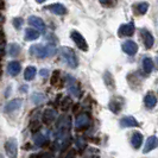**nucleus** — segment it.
Returning a JSON list of instances; mask_svg holds the SVG:
<instances>
[{
	"mask_svg": "<svg viewBox=\"0 0 158 158\" xmlns=\"http://www.w3.org/2000/svg\"><path fill=\"white\" fill-rule=\"evenodd\" d=\"M30 54L35 57L38 58H45V57H51L56 54V48L52 44H48V45H32L30 48Z\"/></svg>",
	"mask_w": 158,
	"mask_h": 158,
	"instance_id": "1",
	"label": "nucleus"
},
{
	"mask_svg": "<svg viewBox=\"0 0 158 158\" xmlns=\"http://www.w3.org/2000/svg\"><path fill=\"white\" fill-rule=\"evenodd\" d=\"M61 56L63 57V60L70 68H76L77 67L79 61H77V57H76L73 49L68 47H62L61 48Z\"/></svg>",
	"mask_w": 158,
	"mask_h": 158,
	"instance_id": "2",
	"label": "nucleus"
},
{
	"mask_svg": "<svg viewBox=\"0 0 158 158\" xmlns=\"http://www.w3.org/2000/svg\"><path fill=\"white\" fill-rule=\"evenodd\" d=\"M70 37H71V40L75 42V44L77 45V48H79V49H81L82 51H87V50H88L87 42H86L85 37H83V36H82V35H81L80 32H77V31H71Z\"/></svg>",
	"mask_w": 158,
	"mask_h": 158,
	"instance_id": "3",
	"label": "nucleus"
},
{
	"mask_svg": "<svg viewBox=\"0 0 158 158\" xmlns=\"http://www.w3.org/2000/svg\"><path fill=\"white\" fill-rule=\"evenodd\" d=\"M5 151H6V155L10 158H17L18 144H17V140L15 138H11L5 143Z\"/></svg>",
	"mask_w": 158,
	"mask_h": 158,
	"instance_id": "4",
	"label": "nucleus"
},
{
	"mask_svg": "<svg viewBox=\"0 0 158 158\" xmlns=\"http://www.w3.org/2000/svg\"><path fill=\"white\" fill-rule=\"evenodd\" d=\"M89 124H90V118H89V115L86 114V113L80 114L79 117L76 118V120H75V127H76V130H79V131L86 130V128L89 126Z\"/></svg>",
	"mask_w": 158,
	"mask_h": 158,
	"instance_id": "5",
	"label": "nucleus"
},
{
	"mask_svg": "<svg viewBox=\"0 0 158 158\" xmlns=\"http://www.w3.org/2000/svg\"><path fill=\"white\" fill-rule=\"evenodd\" d=\"M135 24L133 22H130L127 24H123L118 30V35L119 37H126V36H132L135 33Z\"/></svg>",
	"mask_w": 158,
	"mask_h": 158,
	"instance_id": "6",
	"label": "nucleus"
},
{
	"mask_svg": "<svg viewBox=\"0 0 158 158\" xmlns=\"http://www.w3.org/2000/svg\"><path fill=\"white\" fill-rule=\"evenodd\" d=\"M29 24H30L31 26H33L37 31H40V32L45 31V23L43 22V19L40 18V17L31 16L29 18Z\"/></svg>",
	"mask_w": 158,
	"mask_h": 158,
	"instance_id": "7",
	"label": "nucleus"
},
{
	"mask_svg": "<svg viewBox=\"0 0 158 158\" xmlns=\"http://www.w3.org/2000/svg\"><path fill=\"white\" fill-rule=\"evenodd\" d=\"M123 50H124V52L127 54L128 56H133L137 54V51H138V45L135 44L133 40H127L125 43H123Z\"/></svg>",
	"mask_w": 158,
	"mask_h": 158,
	"instance_id": "8",
	"label": "nucleus"
},
{
	"mask_svg": "<svg viewBox=\"0 0 158 158\" xmlns=\"http://www.w3.org/2000/svg\"><path fill=\"white\" fill-rule=\"evenodd\" d=\"M142 37H143V42H144V45L146 49H151L152 45H153V43H155V38H153V36L151 35V32L149 30H146V29H142Z\"/></svg>",
	"mask_w": 158,
	"mask_h": 158,
	"instance_id": "9",
	"label": "nucleus"
},
{
	"mask_svg": "<svg viewBox=\"0 0 158 158\" xmlns=\"http://www.w3.org/2000/svg\"><path fill=\"white\" fill-rule=\"evenodd\" d=\"M22 105H23L22 99H15V100H12V101H10V102H7L5 105L4 111L6 112V113L15 112V111H17V110H19V108L22 107Z\"/></svg>",
	"mask_w": 158,
	"mask_h": 158,
	"instance_id": "10",
	"label": "nucleus"
},
{
	"mask_svg": "<svg viewBox=\"0 0 158 158\" xmlns=\"http://www.w3.org/2000/svg\"><path fill=\"white\" fill-rule=\"evenodd\" d=\"M157 146H158V138L156 135H151V137H149L146 139V143H145V146H144L143 152L144 153H148V152L152 151L153 149H156Z\"/></svg>",
	"mask_w": 158,
	"mask_h": 158,
	"instance_id": "11",
	"label": "nucleus"
},
{
	"mask_svg": "<svg viewBox=\"0 0 158 158\" xmlns=\"http://www.w3.org/2000/svg\"><path fill=\"white\" fill-rule=\"evenodd\" d=\"M47 8L50 12H52L54 15H57V16H63L67 13V8L64 7L62 4H52V5H49Z\"/></svg>",
	"mask_w": 158,
	"mask_h": 158,
	"instance_id": "12",
	"label": "nucleus"
},
{
	"mask_svg": "<svg viewBox=\"0 0 158 158\" xmlns=\"http://www.w3.org/2000/svg\"><path fill=\"white\" fill-rule=\"evenodd\" d=\"M68 79L70 80V81L68 82V89H69V92H70L74 96L79 98L80 95H81V90H80V87L77 86L76 81L73 79V77H70V76H68Z\"/></svg>",
	"mask_w": 158,
	"mask_h": 158,
	"instance_id": "13",
	"label": "nucleus"
},
{
	"mask_svg": "<svg viewBox=\"0 0 158 158\" xmlns=\"http://www.w3.org/2000/svg\"><path fill=\"white\" fill-rule=\"evenodd\" d=\"M120 126L121 127H137L138 121L133 117H124L120 120Z\"/></svg>",
	"mask_w": 158,
	"mask_h": 158,
	"instance_id": "14",
	"label": "nucleus"
},
{
	"mask_svg": "<svg viewBox=\"0 0 158 158\" xmlns=\"http://www.w3.org/2000/svg\"><path fill=\"white\" fill-rule=\"evenodd\" d=\"M56 117H57L56 111H54V110H45L44 113H43L42 119H43V121H44L45 124H51L56 119Z\"/></svg>",
	"mask_w": 158,
	"mask_h": 158,
	"instance_id": "15",
	"label": "nucleus"
},
{
	"mask_svg": "<svg viewBox=\"0 0 158 158\" xmlns=\"http://www.w3.org/2000/svg\"><path fill=\"white\" fill-rule=\"evenodd\" d=\"M20 71V63L17 62V61H13V62H10L7 65V73L8 75L11 76H16L19 74Z\"/></svg>",
	"mask_w": 158,
	"mask_h": 158,
	"instance_id": "16",
	"label": "nucleus"
},
{
	"mask_svg": "<svg viewBox=\"0 0 158 158\" xmlns=\"http://www.w3.org/2000/svg\"><path fill=\"white\" fill-rule=\"evenodd\" d=\"M144 103H145V106L148 108H153L156 106V103H157V99L152 93H148L144 98Z\"/></svg>",
	"mask_w": 158,
	"mask_h": 158,
	"instance_id": "17",
	"label": "nucleus"
},
{
	"mask_svg": "<svg viewBox=\"0 0 158 158\" xmlns=\"http://www.w3.org/2000/svg\"><path fill=\"white\" fill-rule=\"evenodd\" d=\"M142 143H143V135L140 132H135V133L132 135V138H131V144H132V146H133L135 149H139L140 145H142Z\"/></svg>",
	"mask_w": 158,
	"mask_h": 158,
	"instance_id": "18",
	"label": "nucleus"
},
{
	"mask_svg": "<svg viewBox=\"0 0 158 158\" xmlns=\"http://www.w3.org/2000/svg\"><path fill=\"white\" fill-rule=\"evenodd\" d=\"M143 69L144 73H146V75H149L152 69H153V62L150 57H144L143 58Z\"/></svg>",
	"mask_w": 158,
	"mask_h": 158,
	"instance_id": "19",
	"label": "nucleus"
},
{
	"mask_svg": "<svg viewBox=\"0 0 158 158\" xmlns=\"http://www.w3.org/2000/svg\"><path fill=\"white\" fill-rule=\"evenodd\" d=\"M40 37V31L35 29H26L25 30V40H35Z\"/></svg>",
	"mask_w": 158,
	"mask_h": 158,
	"instance_id": "20",
	"label": "nucleus"
},
{
	"mask_svg": "<svg viewBox=\"0 0 158 158\" xmlns=\"http://www.w3.org/2000/svg\"><path fill=\"white\" fill-rule=\"evenodd\" d=\"M36 73H37V69L35 68V67H27L26 69H25V73H24V79L26 80V81H31V80L35 79V76H36Z\"/></svg>",
	"mask_w": 158,
	"mask_h": 158,
	"instance_id": "21",
	"label": "nucleus"
},
{
	"mask_svg": "<svg viewBox=\"0 0 158 158\" xmlns=\"http://www.w3.org/2000/svg\"><path fill=\"white\" fill-rule=\"evenodd\" d=\"M31 101L35 105H40L45 101V95L42 93H33L31 95Z\"/></svg>",
	"mask_w": 158,
	"mask_h": 158,
	"instance_id": "22",
	"label": "nucleus"
},
{
	"mask_svg": "<svg viewBox=\"0 0 158 158\" xmlns=\"http://www.w3.org/2000/svg\"><path fill=\"white\" fill-rule=\"evenodd\" d=\"M20 52V47L16 44V43H11L8 45V55L12 56V57H16L18 56V54Z\"/></svg>",
	"mask_w": 158,
	"mask_h": 158,
	"instance_id": "23",
	"label": "nucleus"
},
{
	"mask_svg": "<svg viewBox=\"0 0 158 158\" xmlns=\"http://www.w3.org/2000/svg\"><path fill=\"white\" fill-rule=\"evenodd\" d=\"M103 80H105V82H106V85L108 86L110 88H113L115 87V83H114V79H113V76H112V74L110 71H106L105 73V75H103Z\"/></svg>",
	"mask_w": 158,
	"mask_h": 158,
	"instance_id": "24",
	"label": "nucleus"
},
{
	"mask_svg": "<svg viewBox=\"0 0 158 158\" xmlns=\"http://www.w3.org/2000/svg\"><path fill=\"white\" fill-rule=\"evenodd\" d=\"M110 110H111L113 113H119L120 110H121V102L118 101V100H112L110 105H108Z\"/></svg>",
	"mask_w": 158,
	"mask_h": 158,
	"instance_id": "25",
	"label": "nucleus"
},
{
	"mask_svg": "<svg viewBox=\"0 0 158 158\" xmlns=\"http://www.w3.org/2000/svg\"><path fill=\"white\" fill-rule=\"evenodd\" d=\"M33 142H35L36 145L42 146V145H44V144L47 143V138H45V135H44L38 133V135H35V137H33Z\"/></svg>",
	"mask_w": 158,
	"mask_h": 158,
	"instance_id": "26",
	"label": "nucleus"
},
{
	"mask_svg": "<svg viewBox=\"0 0 158 158\" xmlns=\"http://www.w3.org/2000/svg\"><path fill=\"white\" fill-rule=\"evenodd\" d=\"M148 10H149V4L148 2H139L137 5V11H138L139 15H145L148 12Z\"/></svg>",
	"mask_w": 158,
	"mask_h": 158,
	"instance_id": "27",
	"label": "nucleus"
},
{
	"mask_svg": "<svg viewBox=\"0 0 158 158\" xmlns=\"http://www.w3.org/2000/svg\"><path fill=\"white\" fill-rule=\"evenodd\" d=\"M70 103H71L70 98H64L62 103H61V108H62L63 111H67V110L70 107Z\"/></svg>",
	"mask_w": 158,
	"mask_h": 158,
	"instance_id": "28",
	"label": "nucleus"
},
{
	"mask_svg": "<svg viewBox=\"0 0 158 158\" xmlns=\"http://www.w3.org/2000/svg\"><path fill=\"white\" fill-rule=\"evenodd\" d=\"M23 23H24L23 18H15V19H13V22H12L13 26L16 27L17 30H19V29L23 26Z\"/></svg>",
	"mask_w": 158,
	"mask_h": 158,
	"instance_id": "29",
	"label": "nucleus"
},
{
	"mask_svg": "<svg viewBox=\"0 0 158 158\" xmlns=\"http://www.w3.org/2000/svg\"><path fill=\"white\" fill-rule=\"evenodd\" d=\"M76 145H77V148L81 149V150L86 149V142H85L83 138H77V139H76Z\"/></svg>",
	"mask_w": 158,
	"mask_h": 158,
	"instance_id": "30",
	"label": "nucleus"
},
{
	"mask_svg": "<svg viewBox=\"0 0 158 158\" xmlns=\"http://www.w3.org/2000/svg\"><path fill=\"white\" fill-rule=\"evenodd\" d=\"M58 76H60V71L58 70L54 71V74H52V76H51V83H52V85H56V82H57V80H58Z\"/></svg>",
	"mask_w": 158,
	"mask_h": 158,
	"instance_id": "31",
	"label": "nucleus"
},
{
	"mask_svg": "<svg viewBox=\"0 0 158 158\" xmlns=\"http://www.w3.org/2000/svg\"><path fill=\"white\" fill-rule=\"evenodd\" d=\"M65 158H76V151L74 150V149H71V150L67 153Z\"/></svg>",
	"mask_w": 158,
	"mask_h": 158,
	"instance_id": "32",
	"label": "nucleus"
},
{
	"mask_svg": "<svg viewBox=\"0 0 158 158\" xmlns=\"http://www.w3.org/2000/svg\"><path fill=\"white\" fill-rule=\"evenodd\" d=\"M102 5H105V6H108V5H111V2L113 1V0H99Z\"/></svg>",
	"mask_w": 158,
	"mask_h": 158,
	"instance_id": "33",
	"label": "nucleus"
},
{
	"mask_svg": "<svg viewBox=\"0 0 158 158\" xmlns=\"http://www.w3.org/2000/svg\"><path fill=\"white\" fill-rule=\"evenodd\" d=\"M40 74V76H47V75H48V70H47V69H42Z\"/></svg>",
	"mask_w": 158,
	"mask_h": 158,
	"instance_id": "34",
	"label": "nucleus"
},
{
	"mask_svg": "<svg viewBox=\"0 0 158 158\" xmlns=\"http://www.w3.org/2000/svg\"><path fill=\"white\" fill-rule=\"evenodd\" d=\"M36 1H37V2H38V4H42V2H44V1H45V0H36Z\"/></svg>",
	"mask_w": 158,
	"mask_h": 158,
	"instance_id": "35",
	"label": "nucleus"
},
{
	"mask_svg": "<svg viewBox=\"0 0 158 158\" xmlns=\"http://www.w3.org/2000/svg\"><path fill=\"white\" fill-rule=\"evenodd\" d=\"M156 65H157V68H158V55H157V57H156Z\"/></svg>",
	"mask_w": 158,
	"mask_h": 158,
	"instance_id": "36",
	"label": "nucleus"
},
{
	"mask_svg": "<svg viewBox=\"0 0 158 158\" xmlns=\"http://www.w3.org/2000/svg\"><path fill=\"white\" fill-rule=\"evenodd\" d=\"M45 158H54V157H52L51 155H47V156H45Z\"/></svg>",
	"mask_w": 158,
	"mask_h": 158,
	"instance_id": "37",
	"label": "nucleus"
},
{
	"mask_svg": "<svg viewBox=\"0 0 158 158\" xmlns=\"http://www.w3.org/2000/svg\"><path fill=\"white\" fill-rule=\"evenodd\" d=\"M26 89H27V87H25V86H24V87H22V90H26Z\"/></svg>",
	"mask_w": 158,
	"mask_h": 158,
	"instance_id": "38",
	"label": "nucleus"
},
{
	"mask_svg": "<svg viewBox=\"0 0 158 158\" xmlns=\"http://www.w3.org/2000/svg\"><path fill=\"white\" fill-rule=\"evenodd\" d=\"M0 2H1V1H0Z\"/></svg>",
	"mask_w": 158,
	"mask_h": 158,
	"instance_id": "39",
	"label": "nucleus"
}]
</instances>
